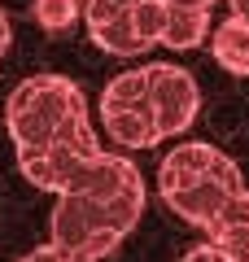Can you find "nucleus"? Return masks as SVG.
Returning <instances> with one entry per match:
<instances>
[{"instance_id":"obj_1","label":"nucleus","mask_w":249,"mask_h":262,"mask_svg":"<svg viewBox=\"0 0 249 262\" xmlns=\"http://www.w3.org/2000/svg\"><path fill=\"white\" fill-rule=\"evenodd\" d=\"M88 110V96L66 75H31L9 92L5 105V127L18 149V158H35L57 140V131Z\"/></svg>"},{"instance_id":"obj_2","label":"nucleus","mask_w":249,"mask_h":262,"mask_svg":"<svg viewBox=\"0 0 249 262\" xmlns=\"http://www.w3.org/2000/svg\"><path fill=\"white\" fill-rule=\"evenodd\" d=\"M144 214V196H122V201H88V196H57L53 214H48V232H53L57 249L79 253V258L101 262L114 253L127 232Z\"/></svg>"},{"instance_id":"obj_3","label":"nucleus","mask_w":249,"mask_h":262,"mask_svg":"<svg viewBox=\"0 0 249 262\" xmlns=\"http://www.w3.org/2000/svg\"><path fill=\"white\" fill-rule=\"evenodd\" d=\"M101 127L118 149H153L157 144V122L144 88V66L122 70L105 83L101 92Z\"/></svg>"},{"instance_id":"obj_4","label":"nucleus","mask_w":249,"mask_h":262,"mask_svg":"<svg viewBox=\"0 0 249 262\" xmlns=\"http://www.w3.org/2000/svg\"><path fill=\"white\" fill-rule=\"evenodd\" d=\"M96 153H101V140H96L92 118H88V110H83V114H74V118L57 131V140L48 144L44 153H35V158H18V166H22V175H27L35 188L61 196L66 184H70V175L88 158H96Z\"/></svg>"},{"instance_id":"obj_5","label":"nucleus","mask_w":249,"mask_h":262,"mask_svg":"<svg viewBox=\"0 0 249 262\" xmlns=\"http://www.w3.org/2000/svg\"><path fill=\"white\" fill-rule=\"evenodd\" d=\"M144 88H149V105H153L157 140H179L201 114V88H197L193 70L175 61H149Z\"/></svg>"},{"instance_id":"obj_6","label":"nucleus","mask_w":249,"mask_h":262,"mask_svg":"<svg viewBox=\"0 0 249 262\" xmlns=\"http://www.w3.org/2000/svg\"><path fill=\"white\" fill-rule=\"evenodd\" d=\"M197 184H223L232 192H245V179L240 166L219 149V144L205 140H179L175 149L162 158L157 166V192H179V188H197Z\"/></svg>"},{"instance_id":"obj_7","label":"nucleus","mask_w":249,"mask_h":262,"mask_svg":"<svg viewBox=\"0 0 249 262\" xmlns=\"http://www.w3.org/2000/svg\"><path fill=\"white\" fill-rule=\"evenodd\" d=\"M210 53L223 70L232 75H249V22L227 18L210 31Z\"/></svg>"},{"instance_id":"obj_8","label":"nucleus","mask_w":249,"mask_h":262,"mask_svg":"<svg viewBox=\"0 0 249 262\" xmlns=\"http://www.w3.org/2000/svg\"><path fill=\"white\" fill-rule=\"evenodd\" d=\"M210 31H214L210 27V9H166L162 44L175 48V53H188V48H197Z\"/></svg>"},{"instance_id":"obj_9","label":"nucleus","mask_w":249,"mask_h":262,"mask_svg":"<svg viewBox=\"0 0 249 262\" xmlns=\"http://www.w3.org/2000/svg\"><path fill=\"white\" fill-rule=\"evenodd\" d=\"M31 13L44 31H70L83 18V0H35Z\"/></svg>"},{"instance_id":"obj_10","label":"nucleus","mask_w":249,"mask_h":262,"mask_svg":"<svg viewBox=\"0 0 249 262\" xmlns=\"http://www.w3.org/2000/svg\"><path fill=\"white\" fill-rule=\"evenodd\" d=\"M136 5L140 0H83V27L96 31V27H105V22H114V18H127Z\"/></svg>"},{"instance_id":"obj_11","label":"nucleus","mask_w":249,"mask_h":262,"mask_svg":"<svg viewBox=\"0 0 249 262\" xmlns=\"http://www.w3.org/2000/svg\"><path fill=\"white\" fill-rule=\"evenodd\" d=\"M210 245H214V249H223L232 262H249V227H236V232H214Z\"/></svg>"},{"instance_id":"obj_12","label":"nucleus","mask_w":249,"mask_h":262,"mask_svg":"<svg viewBox=\"0 0 249 262\" xmlns=\"http://www.w3.org/2000/svg\"><path fill=\"white\" fill-rule=\"evenodd\" d=\"M22 262H92V258H79V253H66L57 249V245H39V249H31Z\"/></svg>"},{"instance_id":"obj_13","label":"nucleus","mask_w":249,"mask_h":262,"mask_svg":"<svg viewBox=\"0 0 249 262\" xmlns=\"http://www.w3.org/2000/svg\"><path fill=\"white\" fill-rule=\"evenodd\" d=\"M179 262H232V258L223 249H214V245H197V249H188Z\"/></svg>"},{"instance_id":"obj_14","label":"nucleus","mask_w":249,"mask_h":262,"mask_svg":"<svg viewBox=\"0 0 249 262\" xmlns=\"http://www.w3.org/2000/svg\"><path fill=\"white\" fill-rule=\"evenodd\" d=\"M166 9H210L214 0H162Z\"/></svg>"},{"instance_id":"obj_15","label":"nucleus","mask_w":249,"mask_h":262,"mask_svg":"<svg viewBox=\"0 0 249 262\" xmlns=\"http://www.w3.org/2000/svg\"><path fill=\"white\" fill-rule=\"evenodd\" d=\"M9 39H13V31H9V18H5V9H0V57L9 53Z\"/></svg>"},{"instance_id":"obj_16","label":"nucleus","mask_w":249,"mask_h":262,"mask_svg":"<svg viewBox=\"0 0 249 262\" xmlns=\"http://www.w3.org/2000/svg\"><path fill=\"white\" fill-rule=\"evenodd\" d=\"M227 5H232V18L249 22V0H227Z\"/></svg>"}]
</instances>
